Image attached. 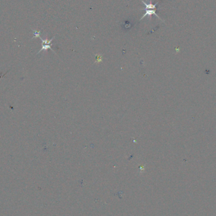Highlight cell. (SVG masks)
<instances>
[{
    "mask_svg": "<svg viewBox=\"0 0 216 216\" xmlns=\"http://www.w3.org/2000/svg\"><path fill=\"white\" fill-rule=\"evenodd\" d=\"M55 37H53V38H52L50 40H48V39H43L41 38V37L39 36V39L41 40V41H42V48H41V50L38 52V54L40 53L42 51H46V50H48V49H50L51 50H52L53 52H55L54 50H53V49H52V48H51V46L53 45V44H51V42H52V41H53V40L55 39Z\"/></svg>",
    "mask_w": 216,
    "mask_h": 216,
    "instance_id": "6da1fadb",
    "label": "cell"
},
{
    "mask_svg": "<svg viewBox=\"0 0 216 216\" xmlns=\"http://www.w3.org/2000/svg\"><path fill=\"white\" fill-rule=\"evenodd\" d=\"M33 34H34V37H33V38H39V37L40 36L41 31H33Z\"/></svg>",
    "mask_w": 216,
    "mask_h": 216,
    "instance_id": "7a4b0ae2",
    "label": "cell"
}]
</instances>
